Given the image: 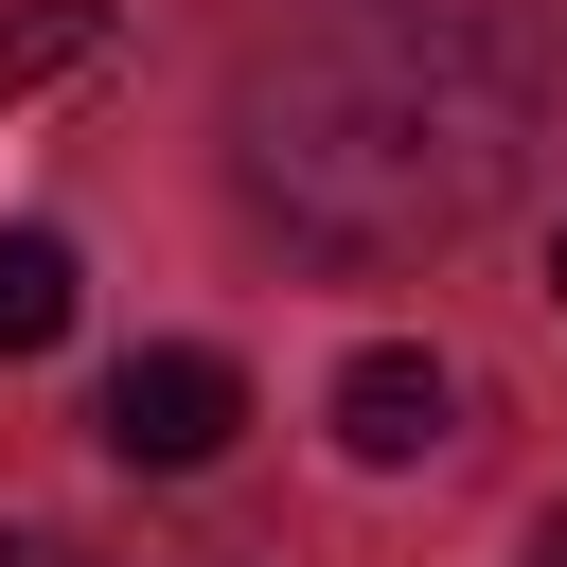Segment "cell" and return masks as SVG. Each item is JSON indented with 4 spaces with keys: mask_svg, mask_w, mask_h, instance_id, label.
Segmentation results:
<instances>
[{
    "mask_svg": "<svg viewBox=\"0 0 567 567\" xmlns=\"http://www.w3.org/2000/svg\"><path fill=\"white\" fill-rule=\"evenodd\" d=\"M532 567H567V514H549V532H532Z\"/></svg>",
    "mask_w": 567,
    "mask_h": 567,
    "instance_id": "8992f818",
    "label": "cell"
},
{
    "mask_svg": "<svg viewBox=\"0 0 567 567\" xmlns=\"http://www.w3.org/2000/svg\"><path fill=\"white\" fill-rule=\"evenodd\" d=\"M230 425H248V372H230L213 337H142V354L106 372V461H142V478L230 461Z\"/></svg>",
    "mask_w": 567,
    "mask_h": 567,
    "instance_id": "7a4b0ae2",
    "label": "cell"
},
{
    "mask_svg": "<svg viewBox=\"0 0 567 567\" xmlns=\"http://www.w3.org/2000/svg\"><path fill=\"white\" fill-rule=\"evenodd\" d=\"M337 443H354L372 478H408V461H443V443H461V372H443L425 337H372V354L337 372Z\"/></svg>",
    "mask_w": 567,
    "mask_h": 567,
    "instance_id": "3957f363",
    "label": "cell"
},
{
    "mask_svg": "<svg viewBox=\"0 0 567 567\" xmlns=\"http://www.w3.org/2000/svg\"><path fill=\"white\" fill-rule=\"evenodd\" d=\"M0 567H53V549H35V532H0Z\"/></svg>",
    "mask_w": 567,
    "mask_h": 567,
    "instance_id": "52a82bcc",
    "label": "cell"
},
{
    "mask_svg": "<svg viewBox=\"0 0 567 567\" xmlns=\"http://www.w3.org/2000/svg\"><path fill=\"white\" fill-rule=\"evenodd\" d=\"M71 337V230H0V354Z\"/></svg>",
    "mask_w": 567,
    "mask_h": 567,
    "instance_id": "277c9868",
    "label": "cell"
},
{
    "mask_svg": "<svg viewBox=\"0 0 567 567\" xmlns=\"http://www.w3.org/2000/svg\"><path fill=\"white\" fill-rule=\"evenodd\" d=\"M89 35H106V18H89V0H0V106H18V89H35V71H71V53H89Z\"/></svg>",
    "mask_w": 567,
    "mask_h": 567,
    "instance_id": "5b68a950",
    "label": "cell"
},
{
    "mask_svg": "<svg viewBox=\"0 0 567 567\" xmlns=\"http://www.w3.org/2000/svg\"><path fill=\"white\" fill-rule=\"evenodd\" d=\"M549 301H567V248H549Z\"/></svg>",
    "mask_w": 567,
    "mask_h": 567,
    "instance_id": "ba28073f",
    "label": "cell"
},
{
    "mask_svg": "<svg viewBox=\"0 0 567 567\" xmlns=\"http://www.w3.org/2000/svg\"><path fill=\"white\" fill-rule=\"evenodd\" d=\"M514 124H532V71L408 0V18H354V35H301L284 71H248L230 177L319 266H408L514 195Z\"/></svg>",
    "mask_w": 567,
    "mask_h": 567,
    "instance_id": "6da1fadb",
    "label": "cell"
}]
</instances>
